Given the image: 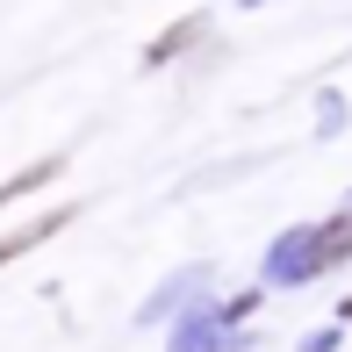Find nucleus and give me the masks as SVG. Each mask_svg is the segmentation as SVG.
Returning a JSON list of instances; mask_svg holds the SVG:
<instances>
[{"label": "nucleus", "mask_w": 352, "mask_h": 352, "mask_svg": "<svg viewBox=\"0 0 352 352\" xmlns=\"http://www.w3.org/2000/svg\"><path fill=\"white\" fill-rule=\"evenodd\" d=\"M51 230H65V209H58V216H36V223H22L14 237H0V266H8V259H22L29 245H43Z\"/></svg>", "instance_id": "f257e3e1"}, {"label": "nucleus", "mask_w": 352, "mask_h": 352, "mask_svg": "<svg viewBox=\"0 0 352 352\" xmlns=\"http://www.w3.org/2000/svg\"><path fill=\"white\" fill-rule=\"evenodd\" d=\"M43 180H58V158H43V166H29V173H14V180L0 187V209H8L14 195H29V187H43Z\"/></svg>", "instance_id": "f03ea898"}, {"label": "nucleus", "mask_w": 352, "mask_h": 352, "mask_svg": "<svg viewBox=\"0 0 352 352\" xmlns=\"http://www.w3.org/2000/svg\"><path fill=\"white\" fill-rule=\"evenodd\" d=\"M345 252H352V216H338L324 237H316V259H345Z\"/></svg>", "instance_id": "7ed1b4c3"}]
</instances>
